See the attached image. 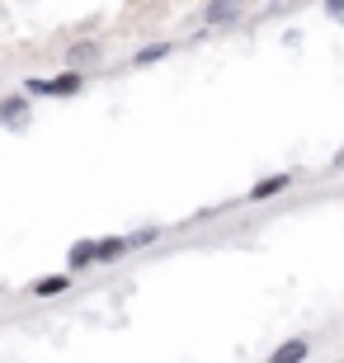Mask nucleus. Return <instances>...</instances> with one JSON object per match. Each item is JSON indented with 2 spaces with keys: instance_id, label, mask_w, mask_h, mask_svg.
I'll return each mask as SVG.
<instances>
[{
  "instance_id": "1",
  "label": "nucleus",
  "mask_w": 344,
  "mask_h": 363,
  "mask_svg": "<svg viewBox=\"0 0 344 363\" xmlns=\"http://www.w3.org/2000/svg\"><path fill=\"white\" fill-rule=\"evenodd\" d=\"M85 90V76L80 71H57V76H28L24 94L28 99H71V94Z\"/></svg>"
},
{
  "instance_id": "5",
  "label": "nucleus",
  "mask_w": 344,
  "mask_h": 363,
  "mask_svg": "<svg viewBox=\"0 0 344 363\" xmlns=\"http://www.w3.org/2000/svg\"><path fill=\"white\" fill-rule=\"evenodd\" d=\"M240 5L236 0H212V5H203V24L208 28H236L240 24Z\"/></svg>"
},
{
  "instance_id": "9",
  "label": "nucleus",
  "mask_w": 344,
  "mask_h": 363,
  "mask_svg": "<svg viewBox=\"0 0 344 363\" xmlns=\"http://www.w3.org/2000/svg\"><path fill=\"white\" fill-rule=\"evenodd\" d=\"M128 255H133L128 236H99V241H94V259H99V264H123Z\"/></svg>"
},
{
  "instance_id": "8",
  "label": "nucleus",
  "mask_w": 344,
  "mask_h": 363,
  "mask_svg": "<svg viewBox=\"0 0 344 363\" xmlns=\"http://www.w3.org/2000/svg\"><path fill=\"white\" fill-rule=\"evenodd\" d=\"M99 259H94V241L90 236H80V241H71V250H67V274L76 279V274H85V269H94Z\"/></svg>"
},
{
  "instance_id": "4",
  "label": "nucleus",
  "mask_w": 344,
  "mask_h": 363,
  "mask_svg": "<svg viewBox=\"0 0 344 363\" xmlns=\"http://www.w3.org/2000/svg\"><path fill=\"white\" fill-rule=\"evenodd\" d=\"M292 170H274V175H265V179H255L250 189H245V199L250 203H269V199H278V194H288L292 189Z\"/></svg>"
},
{
  "instance_id": "7",
  "label": "nucleus",
  "mask_w": 344,
  "mask_h": 363,
  "mask_svg": "<svg viewBox=\"0 0 344 363\" xmlns=\"http://www.w3.org/2000/svg\"><path fill=\"white\" fill-rule=\"evenodd\" d=\"M311 359V340L306 335H288L283 345H274V354H269V363H306Z\"/></svg>"
},
{
  "instance_id": "2",
  "label": "nucleus",
  "mask_w": 344,
  "mask_h": 363,
  "mask_svg": "<svg viewBox=\"0 0 344 363\" xmlns=\"http://www.w3.org/2000/svg\"><path fill=\"white\" fill-rule=\"evenodd\" d=\"M0 128H5V133H28V128H33V99H28L24 90L0 94Z\"/></svg>"
},
{
  "instance_id": "6",
  "label": "nucleus",
  "mask_w": 344,
  "mask_h": 363,
  "mask_svg": "<svg viewBox=\"0 0 344 363\" xmlns=\"http://www.w3.org/2000/svg\"><path fill=\"white\" fill-rule=\"evenodd\" d=\"M62 293H71V274L67 269L62 274H43V279L28 283V297H38V302H52V297H62Z\"/></svg>"
},
{
  "instance_id": "12",
  "label": "nucleus",
  "mask_w": 344,
  "mask_h": 363,
  "mask_svg": "<svg viewBox=\"0 0 344 363\" xmlns=\"http://www.w3.org/2000/svg\"><path fill=\"white\" fill-rule=\"evenodd\" d=\"M326 19H335V24H344V0H326Z\"/></svg>"
},
{
  "instance_id": "10",
  "label": "nucleus",
  "mask_w": 344,
  "mask_h": 363,
  "mask_svg": "<svg viewBox=\"0 0 344 363\" xmlns=\"http://www.w3.org/2000/svg\"><path fill=\"white\" fill-rule=\"evenodd\" d=\"M170 52H174V43H170V38L146 43V48H137V52H133V67H156L160 57H170Z\"/></svg>"
},
{
  "instance_id": "3",
  "label": "nucleus",
  "mask_w": 344,
  "mask_h": 363,
  "mask_svg": "<svg viewBox=\"0 0 344 363\" xmlns=\"http://www.w3.org/2000/svg\"><path fill=\"white\" fill-rule=\"evenodd\" d=\"M99 62H104V43L99 38H76L67 48V71H80V76H85V71L99 67Z\"/></svg>"
},
{
  "instance_id": "13",
  "label": "nucleus",
  "mask_w": 344,
  "mask_h": 363,
  "mask_svg": "<svg viewBox=\"0 0 344 363\" xmlns=\"http://www.w3.org/2000/svg\"><path fill=\"white\" fill-rule=\"evenodd\" d=\"M335 170H344V147H340V151H335Z\"/></svg>"
},
{
  "instance_id": "11",
  "label": "nucleus",
  "mask_w": 344,
  "mask_h": 363,
  "mask_svg": "<svg viewBox=\"0 0 344 363\" xmlns=\"http://www.w3.org/2000/svg\"><path fill=\"white\" fill-rule=\"evenodd\" d=\"M160 241V227H137V231H128V245L133 250H146V245H156Z\"/></svg>"
}]
</instances>
